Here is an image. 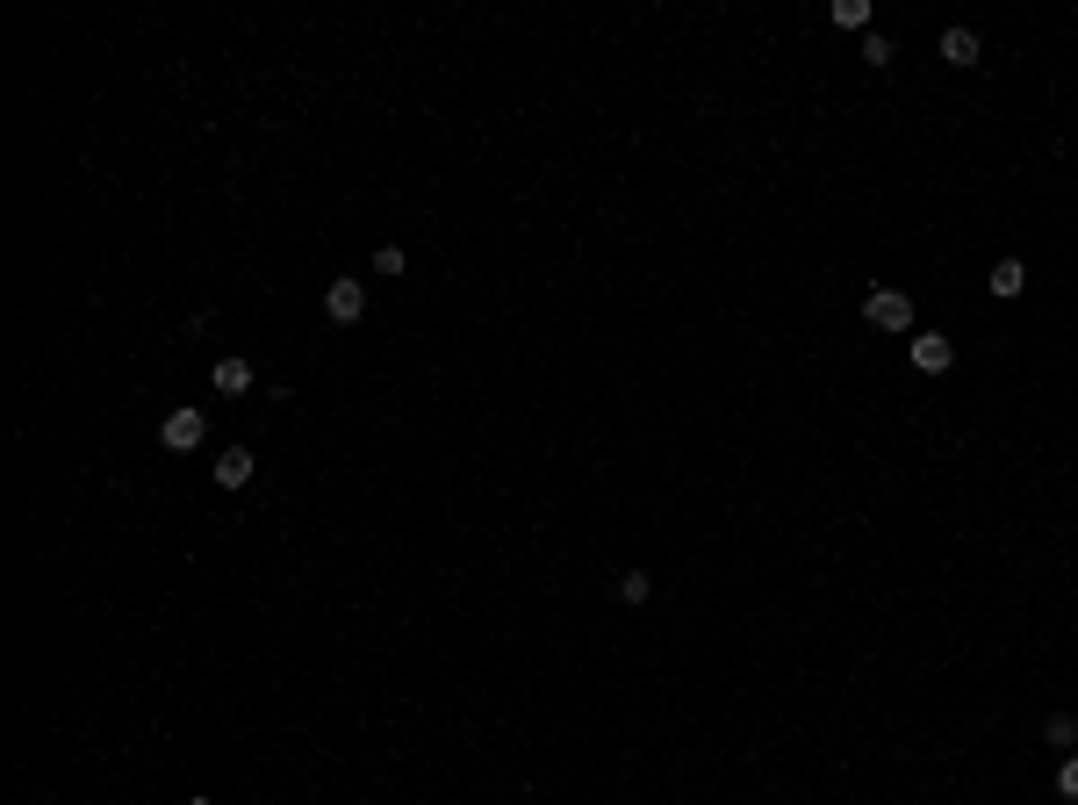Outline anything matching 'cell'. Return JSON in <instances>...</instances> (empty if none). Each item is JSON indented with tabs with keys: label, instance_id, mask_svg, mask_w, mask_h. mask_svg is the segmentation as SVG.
<instances>
[{
	"label": "cell",
	"instance_id": "ba28073f",
	"mask_svg": "<svg viewBox=\"0 0 1078 805\" xmlns=\"http://www.w3.org/2000/svg\"><path fill=\"white\" fill-rule=\"evenodd\" d=\"M985 288H993L999 303H1021V288H1028V267H1021V259H999V267H993V281H985Z\"/></svg>",
	"mask_w": 1078,
	"mask_h": 805
},
{
	"label": "cell",
	"instance_id": "5b68a950",
	"mask_svg": "<svg viewBox=\"0 0 1078 805\" xmlns=\"http://www.w3.org/2000/svg\"><path fill=\"white\" fill-rule=\"evenodd\" d=\"M252 446H223L216 453V489H245V482H252Z\"/></svg>",
	"mask_w": 1078,
	"mask_h": 805
},
{
	"label": "cell",
	"instance_id": "3957f363",
	"mask_svg": "<svg viewBox=\"0 0 1078 805\" xmlns=\"http://www.w3.org/2000/svg\"><path fill=\"white\" fill-rule=\"evenodd\" d=\"M158 439H166L173 453H194V446L209 439V425H202V411H194V403H180V411H166V425H158Z\"/></svg>",
	"mask_w": 1078,
	"mask_h": 805
},
{
	"label": "cell",
	"instance_id": "8992f818",
	"mask_svg": "<svg viewBox=\"0 0 1078 805\" xmlns=\"http://www.w3.org/2000/svg\"><path fill=\"white\" fill-rule=\"evenodd\" d=\"M209 381H216V395H245L252 389V360H245V353H223V360L209 367Z\"/></svg>",
	"mask_w": 1078,
	"mask_h": 805
},
{
	"label": "cell",
	"instance_id": "9a60e30c",
	"mask_svg": "<svg viewBox=\"0 0 1078 805\" xmlns=\"http://www.w3.org/2000/svg\"><path fill=\"white\" fill-rule=\"evenodd\" d=\"M188 805H216V798H188Z\"/></svg>",
	"mask_w": 1078,
	"mask_h": 805
},
{
	"label": "cell",
	"instance_id": "7a4b0ae2",
	"mask_svg": "<svg viewBox=\"0 0 1078 805\" xmlns=\"http://www.w3.org/2000/svg\"><path fill=\"white\" fill-rule=\"evenodd\" d=\"M907 360L921 367V375H949V367H957V339H941V331H913Z\"/></svg>",
	"mask_w": 1078,
	"mask_h": 805
},
{
	"label": "cell",
	"instance_id": "6da1fadb",
	"mask_svg": "<svg viewBox=\"0 0 1078 805\" xmlns=\"http://www.w3.org/2000/svg\"><path fill=\"white\" fill-rule=\"evenodd\" d=\"M863 324L870 331H913V295L907 288H870L863 295Z\"/></svg>",
	"mask_w": 1078,
	"mask_h": 805
},
{
	"label": "cell",
	"instance_id": "52a82bcc",
	"mask_svg": "<svg viewBox=\"0 0 1078 805\" xmlns=\"http://www.w3.org/2000/svg\"><path fill=\"white\" fill-rule=\"evenodd\" d=\"M941 58L957 72H971L978 58H985V44H978V29H941Z\"/></svg>",
	"mask_w": 1078,
	"mask_h": 805
},
{
	"label": "cell",
	"instance_id": "30bf717a",
	"mask_svg": "<svg viewBox=\"0 0 1078 805\" xmlns=\"http://www.w3.org/2000/svg\"><path fill=\"white\" fill-rule=\"evenodd\" d=\"M375 274L381 281H403V274H411V252H403V245H375Z\"/></svg>",
	"mask_w": 1078,
	"mask_h": 805
},
{
	"label": "cell",
	"instance_id": "9c48e42d",
	"mask_svg": "<svg viewBox=\"0 0 1078 805\" xmlns=\"http://www.w3.org/2000/svg\"><path fill=\"white\" fill-rule=\"evenodd\" d=\"M827 22H834V29H863V36H870V0H834Z\"/></svg>",
	"mask_w": 1078,
	"mask_h": 805
},
{
	"label": "cell",
	"instance_id": "8fae6325",
	"mask_svg": "<svg viewBox=\"0 0 1078 805\" xmlns=\"http://www.w3.org/2000/svg\"><path fill=\"white\" fill-rule=\"evenodd\" d=\"M654 597V576L648 568H626V576H618V604H648Z\"/></svg>",
	"mask_w": 1078,
	"mask_h": 805
},
{
	"label": "cell",
	"instance_id": "7c38bea8",
	"mask_svg": "<svg viewBox=\"0 0 1078 805\" xmlns=\"http://www.w3.org/2000/svg\"><path fill=\"white\" fill-rule=\"evenodd\" d=\"M863 66H870V72H885V66H891V36H877V29L863 36Z\"/></svg>",
	"mask_w": 1078,
	"mask_h": 805
},
{
	"label": "cell",
	"instance_id": "277c9868",
	"mask_svg": "<svg viewBox=\"0 0 1078 805\" xmlns=\"http://www.w3.org/2000/svg\"><path fill=\"white\" fill-rule=\"evenodd\" d=\"M324 317H331V324H359V317H367V288H359L353 274L331 281V288H324Z\"/></svg>",
	"mask_w": 1078,
	"mask_h": 805
},
{
	"label": "cell",
	"instance_id": "5bb4252c",
	"mask_svg": "<svg viewBox=\"0 0 1078 805\" xmlns=\"http://www.w3.org/2000/svg\"><path fill=\"white\" fill-rule=\"evenodd\" d=\"M1057 791H1064V798H1071V805H1078V748H1071V755H1064V770H1057Z\"/></svg>",
	"mask_w": 1078,
	"mask_h": 805
},
{
	"label": "cell",
	"instance_id": "4fadbf2b",
	"mask_svg": "<svg viewBox=\"0 0 1078 805\" xmlns=\"http://www.w3.org/2000/svg\"><path fill=\"white\" fill-rule=\"evenodd\" d=\"M1043 741H1050V748H1071V741H1078V720H1071V712H1057V720L1043 726Z\"/></svg>",
	"mask_w": 1078,
	"mask_h": 805
}]
</instances>
